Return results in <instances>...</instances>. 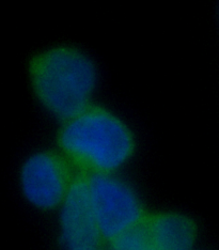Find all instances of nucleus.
<instances>
[{
	"label": "nucleus",
	"instance_id": "1",
	"mask_svg": "<svg viewBox=\"0 0 219 250\" xmlns=\"http://www.w3.org/2000/svg\"><path fill=\"white\" fill-rule=\"evenodd\" d=\"M57 146L82 174H117L132 162L137 149L136 136L124 119L93 103L62 121Z\"/></svg>",
	"mask_w": 219,
	"mask_h": 250
},
{
	"label": "nucleus",
	"instance_id": "2",
	"mask_svg": "<svg viewBox=\"0 0 219 250\" xmlns=\"http://www.w3.org/2000/svg\"><path fill=\"white\" fill-rule=\"evenodd\" d=\"M32 92L53 117L64 121L92 104L98 70L91 58L72 45H55L29 62Z\"/></svg>",
	"mask_w": 219,
	"mask_h": 250
},
{
	"label": "nucleus",
	"instance_id": "3",
	"mask_svg": "<svg viewBox=\"0 0 219 250\" xmlns=\"http://www.w3.org/2000/svg\"><path fill=\"white\" fill-rule=\"evenodd\" d=\"M82 178L103 240L114 243L147 216L138 192L118 174H82Z\"/></svg>",
	"mask_w": 219,
	"mask_h": 250
},
{
	"label": "nucleus",
	"instance_id": "4",
	"mask_svg": "<svg viewBox=\"0 0 219 250\" xmlns=\"http://www.w3.org/2000/svg\"><path fill=\"white\" fill-rule=\"evenodd\" d=\"M71 164L59 151L32 153L20 169V189L31 207L49 212L61 207L74 184Z\"/></svg>",
	"mask_w": 219,
	"mask_h": 250
},
{
	"label": "nucleus",
	"instance_id": "5",
	"mask_svg": "<svg viewBox=\"0 0 219 250\" xmlns=\"http://www.w3.org/2000/svg\"><path fill=\"white\" fill-rule=\"evenodd\" d=\"M199 225L178 211L147 214L136 228L111 243L114 250H196Z\"/></svg>",
	"mask_w": 219,
	"mask_h": 250
},
{
	"label": "nucleus",
	"instance_id": "6",
	"mask_svg": "<svg viewBox=\"0 0 219 250\" xmlns=\"http://www.w3.org/2000/svg\"><path fill=\"white\" fill-rule=\"evenodd\" d=\"M59 233L61 242L69 250L98 247L103 241L82 175L75 179L59 208Z\"/></svg>",
	"mask_w": 219,
	"mask_h": 250
},
{
	"label": "nucleus",
	"instance_id": "7",
	"mask_svg": "<svg viewBox=\"0 0 219 250\" xmlns=\"http://www.w3.org/2000/svg\"><path fill=\"white\" fill-rule=\"evenodd\" d=\"M74 250H102L98 247H90V248H82V249H74Z\"/></svg>",
	"mask_w": 219,
	"mask_h": 250
},
{
	"label": "nucleus",
	"instance_id": "8",
	"mask_svg": "<svg viewBox=\"0 0 219 250\" xmlns=\"http://www.w3.org/2000/svg\"><path fill=\"white\" fill-rule=\"evenodd\" d=\"M196 250H197V249H196ZM198 250H210V249H198Z\"/></svg>",
	"mask_w": 219,
	"mask_h": 250
}]
</instances>
